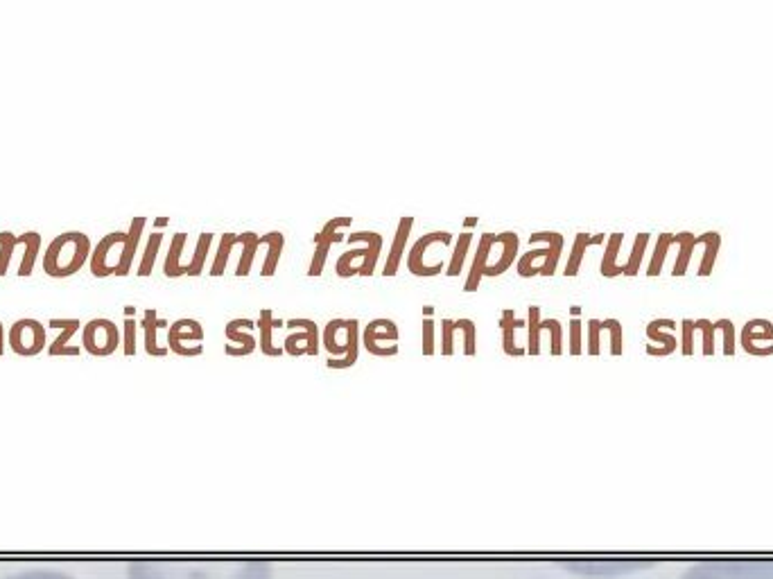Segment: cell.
<instances>
[{
    "mask_svg": "<svg viewBox=\"0 0 773 579\" xmlns=\"http://www.w3.org/2000/svg\"><path fill=\"white\" fill-rule=\"evenodd\" d=\"M129 579H274L267 561H136Z\"/></svg>",
    "mask_w": 773,
    "mask_h": 579,
    "instance_id": "1",
    "label": "cell"
},
{
    "mask_svg": "<svg viewBox=\"0 0 773 579\" xmlns=\"http://www.w3.org/2000/svg\"><path fill=\"white\" fill-rule=\"evenodd\" d=\"M518 233L505 231V233H482L480 243H477V254L473 258L471 272L464 283V292H477L482 285L484 276H502L511 265H514L518 256Z\"/></svg>",
    "mask_w": 773,
    "mask_h": 579,
    "instance_id": "2",
    "label": "cell"
},
{
    "mask_svg": "<svg viewBox=\"0 0 773 579\" xmlns=\"http://www.w3.org/2000/svg\"><path fill=\"white\" fill-rule=\"evenodd\" d=\"M91 238L84 231H64L43 254V272L52 279H71L91 258Z\"/></svg>",
    "mask_w": 773,
    "mask_h": 579,
    "instance_id": "3",
    "label": "cell"
},
{
    "mask_svg": "<svg viewBox=\"0 0 773 579\" xmlns=\"http://www.w3.org/2000/svg\"><path fill=\"white\" fill-rule=\"evenodd\" d=\"M324 349L328 351V369H351L360 358V322L358 319H330L324 331Z\"/></svg>",
    "mask_w": 773,
    "mask_h": 579,
    "instance_id": "4",
    "label": "cell"
},
{
    "mask_svg": "<svg viewBox=\"0 0 773 579\" xmlns=\"http://www.w3.org/2000/svg\"><path fill=\"white\" fill-rule=\"evenodd\" d=\"M545 243L541 249H532L518 261V274L523 279H532V276H552L557 272L561 252H563V236L557 231H536L529 236V245Z\"/></svg>",
    "mask_w": 773,
    "mask_h": 579,
    "instance_id": "5",
    "label": "cell"
},
{
    "mask_svg": "<svg viewBox=\"0 0 773 579\" xmlns=\"http://www.w3.org/2000/svg\"><path fill=\"white\" fill-rule=\"evenodd\" d=\"M346 243H364L362 249H351L340 261H337V276L349 279V276H371L376 272L378 258L382 252V236L376 231H358L346 236Z\"/></svg>",
    "mask_w": 773,
    "mask_h": 579,
    "instance_id": "6",
    "label": "cell"
},
{
    "mask_svg": "<svg viewBox=\"0 0 773 579\" xmlns=\"http://www.w3.org/2000/svg\"><path fill=\"white\" fill-rule=\"evenodd\" d=\"M679 579H773V561H706L690 566Z\"/></svg>",
    "mask_w": 773,
    "mask_h": 579,
    "instance_id": "7",
    "label": "cell"
},
{
    "mask_svg": "<svg viewBox=\"0 0 773 579\" xmlns=\"http://www.w3.org/2000/svg\"><path fill=\"white\" fill-rule=\"evenodd\" d=\"M123 347V333L111 319H91L82 328V349L93 358H109Z\"/></svg>",
    "mask_w": 773,
    "mask_h": 579,
    "instance_id": "8",
    "label": "cell"
},
{
    "mask_svg": "<svg viewBox=\"0 0 773 579\" xmlns=\"http://www.w3.org/2000/svg\"><path fill=\"white\" fill-rule=\"evenodd\" d=\"M7 344L21 358H37L43 351H48V335L46 326L39 319H19L14 322L10 333H7Z\"/></svg>",
    "mask_w": 773,
    "mask_h": 579,
    "instance_id": "9",
    "label": "cell"
},
{
    "mask_svg": "<svg viewBox=\"0 0 773 579\" xmlns=\"http://www.w3.org/2000/svg\"><path fill=\"white\" fill-rule=\"evenodd\" d=\"M455 236L448 231H432L428 236H423L416 240L412 245L410 254H407V270H410L414 276H423V279H430V276H437L441 272H446V263H428L430 249L437 245H453Z\"/></svg>",
    "mask_w": 773,
    "mask_h": 579,
    "instance_id": "10",
    "label": "cell"
},
{
    "mask_svg": "<svg viewBox=\"0 0 773 579\" xmlns=\"http://www.w3.org/2000/svg\"><path fill=\"white\" fill-rule=\"evenodd\" d=\"M204 326L197 319H177L168 326V351L179 358H199L204 353Z\"/></svg>",
    "mask_w": 773,
    "mask_h": 579,
    "instance_id": "11",
    "label": "cell"
},
{
    "mask_svg": "<svg viewBox=\"0 0 773 579\" xmlns=\"http://www.w3.org/2000/svg\"><path fill=\"white\" fill-rule=\"evenodd\" d=\"M127 231H114L109 236H104L98 245L93 247L89 258V270L95 279H107V276H116V270L123 258Z\"/></svg>",
    "mask_w": 773,
    "mask_h": 579,
    "instance_id": "12",
    "label": "cell"
},
{
    "mask_svg": "<svg viewBox=\"0 0 773 579\" xmlns=\"http://www.w3.org/2000/svg\"><path fill=\"white\" fill-rule=\"evenodd\" d=\"M398 340H401V335H398V328L392 319H373V322L364 326L360 335L364 349L378 358L398 356Z\"/></svg>",
    "mask_w": 773,
    "mask_h": 579,
    "instance_id": "13",
    "label": "cell"
},
{
    "mask_svg": "<svg viewBox=\"0 0 773 579\" xmlns=\"http://www.w3.org/2000/svg\"><path fill=\"white\" fill-rule=\"evenodd\" d=\"M285 328H290V335L285 337L283 342V351L288 353L290 358H301V356H310L317 358L319 356V328L312 319H290L285 322Z\"/></svg>",
    "mask_w": 773,
    "mask_h": 579,
    "instance_id": "14",
    "label": "cell"
},
{
    "mask_svg": "<svg viewBox=\"0 0 773 579\" xmlns=\"http://www.w3.org/2000/svg\"><path fill=\"white\" fill-rule=\"evenodd\" d=\"M254 328H256V322H251V319H233V322H229L227 328H224V335H227V340L233 344H227V347H224V353H227L229 358L251 356L258 347Z\"/></svg>",
    "mask_w": 773,
    "mask_h": 579,
    "instance_id": "15",
    "label": "cell"
},
{
    "mask_svg": "<svg viewBox=\"0 0 773 579\" xmlns=\"http://www.w3.org/2000/svg\"><path fill=\"white\" fill-rule=\"evenodd\" d=\"M52 328H57L59 335L57 340H52V344H48V353L50 356H80L82 349L80 347H71V340L73 337L82 331V322L80 319H50Z\"/></svg>",
    "mask_w": 773,
    "mask_h": 579,
    "instance_id": "16",
    "label": "cell"
},
{
    "mask_svg": "<svg viewBox=\"0 0 773 579\" xmlns=\"http://www.w3.org/2000/svg\"><path fill=\"white\" fill-rule=\"evenodd\" d=\"M663 328H667V331H674L676 322H674V319H654V322L647 326V337H649V340L660 344V347H651V344H647V356L667 358V356H672L676 349H679V342H676L674 335L660 333V331H663Z\"/></svg>",
    "mask_w": 773,
    "mask_h": 579,
    "instance_id": "17",
    "label": "cell"
},
{
    "mask_svg": "<svg viewBox=\"0 0 773 579\" xmlns=\"http://www.w3.org/2000/svg\"><path fill=\"white\" fill-rule=\"evenodd\" d=\"M412 229H414V218L405 215V218H401V222H398V229H396V236H394V243H392V252H389L387 263H385V272H382L385 276L398 274V267H401V263H403L405 247H407V240H410V236H412Z\"/></svg>",
    "mask_w": 773,
    "mask_h": 579,
    "instance_id": "18",
    "label": "cell"
},
{
    "mask_svg": "<svg viewBox=\"0 0 773 579\" xmlns=\"http://www.w3.org/2000/svg\"><path fill=\"white\" fill-rule=\"evenodd\" d=\"M16 247H23L19 267H16V274L28 279L34 272V265H37V258L41 254V233L39 231H25L23 236H16Z\"/></svg>",
    "mask_w": 773,
    "mask_h": 579,
    "instance_id": "19",
    "label": "cell"
},
{
    "mask_svg": "<svg viewBox=\"0 0 773 579\" xmlns=\"http://www.w3.org/2000/svg\"><path fill=\"white\" fill-rule=\"evenodd\" d=\"M145 224H147L145 218H134L132 224H129L125 249H123V258H120V265H118V270H116V276H127L129 272H132L134 258L138 254V247H141V238H143Z\"/></svg>",
    "mask_w": 773,
    "mask_h": 579,
    "instance_id": "20",
    "label": "cell"
},
{
    "mask_svg": "<svg viewBox=\"0 0 773 579\" xmlns=\"http://www.w3.org/2000/svg\"><path fill=\"white\" fill-rule=\"evenodd\" d=\"M143 335H145V351L147 356L152 358H165L168 356V347H161L159 340H156V333H159V328L163 326H170L165 319H159V315H156L154 308H147L145 315H143Z\"/></svg>",
    "mask_w": 773,
    "mask_h": 579,
    "instance_id": "21",
    "label": "cell"
},
{
    "mask_svg": "<svg viewBox=\"0 0 773 579\" xmlns=\"http://www.w3.org/2000/svg\"><path fill=\"white\" fill-rule=\"evenodd\" d=\"M281 326H285V322L276 319L269 308H265L263 313H260V319L256 322V328H260V351H263L265 356H269V358H281L285 353L283 347H274V342H272V331L274 328H281Z\"/></svg>",
    "mask_w": 773,
    "mask_h": 579,
    "instance_id": "22",
    "label": "cell"
},
{
    "mask_svg": "<svg viewBox=\"0 0 773 579\" xmlns=\"http://www.w3.org/2000/svg\"><path fill=\"white\" fill-rule=\"evenodd\" d=\"M708 240V233H703V236H692V233H676L674 236V245H679V258H676V265H674V276H685V272H688L690 267V261H692V252L697 245H706Z\"/></svg>",
    "mask_w": 773,
    "mask_h": 579,
    "instance_id": "23",
    "label": "cell"
},
{
    "mask_svg": "<svg viewBox=\"0 0 773 579\" xmlns=\"http://www.w3.org/2000/svg\"><path fill=\"white\" fill-rule=\"evenodd\" d=\"M606 243V236L604 233H597V236H588V233H577L575 238V247H572V254L568 258V265H566V276H577L579 270H581V263H584V256H586V249L588 247H595V245H604Z\"/></svg>",
    "mask_w": 773,
    "mask_h": 579,
    "instance_id": "24",
    "label": "cell"
},
{
    "mask_svg": "<svg viewBox=\"0 0 773 579\" xmlns=\"http://www.w3.org/2000/svg\"><path fill=\"white\" fill-rule=\"evenodd\" d=\"M249 233L251 231L242 233V236H238V233H224V236L220 238V249H217L215 261H213L211 272H208V274H211V276H222L224 272H227V265H229V258H231L233 247L245 245L247 238H249Z\"/></svg>",
    "mask_w": 773,
    "mask_h": 579,
    "instance_id": "25",
    "label": "cell"
},
{
    "mask_svg": "<svg viewBox=\"0 0 773 579\" xmlns=\"http://www.w3.org/2000/svg\"><path fill=\"white\" fill-rule=\"evenodd\" d=\"M186 243H188V233H175V238H172L168 249V256H165V263H163V274L168 276V279H179V276H184V263H181V256H184Z\"/></svg>",
    "mask_w": 773,
    "mask_h": 579,
    "instance_id": "26",
    "label": "cell"
},
{
    "mask_svg": "<svg viewBox=\"0 0 773 579\" xmlns=\"http://www.w3.org/2000/svg\"><path fill=\"white\" fill-rule=\"evenodd\" d=\"M263 238V243L267 247V256H265V263H263V270H260V274L263 276H274L276 270H279V261H281V254H283V245H285V236L281 231H269L267 236H260Z\"/></svg>",
    "mask_w": 773,
    "mask_h": 579,
    "instance_id": "27",
    "label": "cell"
},
{
    "mask_svg": "<svg viewBox=\"0 0 773 579\" xmlns=\"http://www.w3.org/2000/svg\"><path fill=\"white\" fill-rule=\"evenodd\" d=\"M624 243V233H613V236L606 238V252L602 258V276L604 279H615V276L622 274V265H618V256Z\"/></svg>",
    "mask_w": 773,
    "mask_h": 579,
    "instance_id": "28",
    "label": "cell"
},
{
    "mask_svg": "<svg viewBox=\"0 0 773 579\" xmlns=\"http://www.w3.org/2000/svg\"><path fill=\"white\" fill-rule=\"evenodd\" d=\"M473 231H464L462 236H459L455 240V249H453V258H450V263L446 267V276H450V279H455V276H459L464 272V265H466V258H468V252H471L473 247Z\"/></svg>",
    "mask_w": 773,
    "mask_h": 579,
    "instance_id": "29",
    "label": "cell"
},
{
    "mask_svg": "<svg viewBox=\"0 0 773 579\" xmlns=\"http://www.w3.org/2000/svg\"><path fill=\"white\" fill-rule=\"evenodd\" d=\"M161 245H163V233L161 231H154L150 238H147L145 243V249H143V258L141 263H138V276L141 279H147L154 272V265H156V258H159V252H161Z\"/></svg>",
    "mask_w": 773,
    "mask_h": 579,
    "instance_id": "30",
    "label": "cell"
},
{
    "mask_svg": "<svg viewBox=\"0 0 773 579\" xmlns=\"http://www.w3.org/2000/svg\"><path fill=\"white\" fill-rule=\"evenodd\" d=\"M742 344H755V342H771L773 340V324L769 319H751L746 322L740 333Z\"/></svg>",
    "mask_w": 773,
    "mask_h": 579,
    "instance_id": "31",
    "label": "cell"
},
{
    "mask_svg": "<svg viewBox=\"0 0 773 579\" xmlns=\"http://www.w3.org/2000/svg\"><path fill=\"white\" fill-rule=\"evenodd\" d=\"M211 245H213V233H202V236L197 238L195 254L186 265V276H199L204 272L208 252H211Z\"/></svg>",
    "mask_w": 773,
    "mask_h": 579,
    "instance_id": "32",
    "label": "cell"
},
{
    "mask_svg": "<svg viewBox=\"0 0 773 579\" xmlns=\"http://www.w3.org/2000/svg\"><path fill=\"white\" fill-rule=\"evenodd\" d=\"M337 233L335 236H315V256H312V263L308 267V276H321V272H324V265H326V258H328V252L330 247L337 245Z\"/></svg>",
    "mask_w": 773,
    "mask_h": 579,
    "instance_id": "33",
    "label": "cell"
},
{
    "mask_svg": "<svg viewBox=\"0 0 773 579\" xmlns=\"http://www.w3.org/2000/svg\"><path fill=\"white\" fill-rule=\"evenodd\" d=\"M647 247H649V233H638L636 243H633V252L629 256V261L622 265L624 276H636L640 272V265H642V258H645Z\"/></svg>",
    "mask_w": 773,
    "mask_h": 579,
    "instance_id": "34",
    "label": "cell"
},
{
    "mask_svg": "<svg viewBox=\"0 0 773 579\" xmlns=\"http://www.w3.org/2000/svg\"><path fill=\"white\" fill-rule=\"evenodd\" d=\"M527 328H529V347H527V353L529 356H538L541 353V308L538 306H532L529 308V315H527Z\"/></svg>",
    "mask_w": 773,
    "mask_h": 579,
    "instance_id": "35",
    "label": "cell"
},
{
    "mask_svg": "<svg viewBox=\"0 0 773 579\" xmlns=\"http://www.w3.org/2000/svg\"><path fill=\"white\" fill-rule=\"evenodd\" d=\"M703 247H706V254H703V261L699 265V276H710L712 267H715L719 249H722V236H719L717 231H710L706 245Z\"/></svg>",
    "mask_w": 773,
    "mask_h": 579,
    "instance_id": "36",
    "label": "cell"
},
{
    "mask_svg": "<svg viewBox=\"0 0 773 579\" xmlns=\"http://www.w3.org/2000/svg\"><path fill=\"white\" fill-rule=\"evenodd\" d=\"M672 245H674V236H670V233H663V236H658L654 256H651L649 267H647V276H658L660 274V270H663V265H665L667 252H670Z\"/></svg>",
    "mask_w": 773,
    "mask_h": 579,
    "instance_id": "37",
    "label": "cell"
},
{
    "mask_svg": "<svg viewBox=\"0 0 773 579\" xmlns=\"http://www.w3.org/2000/svg\"><path fill=\"white\" fill-rule=\"evenodd\" d=\"M457 333L464 337V353L468 358L477 356V326L473 319H455Z\"/></svg>",
    "mask_w": 773,
    "mask_h": 579,
    "instance_id": "38",
    "label": "cell"
},
{
    "mask_svg": "<svg viewBox=\"0 0 773 579\" xmlns=\"http://www.w3.org/2000/svg\"><path fill=\"white\" fill-rule=\"evenodd\" d=\"M258 249H260V236H256V233H249L247 243L242 245V256H240V263H238V270H236L238 276H249Z\"/></svg>",
    "mask_w": 773,
    "mask_h": 579,
    "instance_id": "39",
    "label": "cell"
},
{
    "mask_svg": "<svg viewBox=\"0 0 773 579\" xmlns=\"http://www.w3.org/2000/svg\"><path fill=\"white\" fill-rule=\"evenodd\" d=\"M541 326L545 331H550V353L552 356H561L563 353V328L559 319H541Z\"/></svg>",
    "mask_w": 773,
    "mask_h": 579,
    "instance_id": "40",
    "label": "cell"
},
{
    "mask_svg": "<svg viewBox=\"0 0 773 579\" xmlns=\"http://www.w3.org/2000/svg\"><path fill=\"white\" fill-rule=\"evenodd\" d=\"M694 331L703 333V356H715V324L708 319H697Z\"/></svg>",
    "mask_w": 773,
    "mask_h": 579,
    "instance_id": "41",
    "label": "cell"
},
{
    "mask_svg": "<svg viewBox=\"0 0 773 579\" xmlns=\"http://www.w3.org/2000/svg\"><path fill=\"white\" fill-rule=\"evenodd\" d=\"M604 331H609L611 335V356L620 358L624 353V344H622V324L618 322V319H604L602 322Z\"/></svg>",
    "mask_w": 773,
    "mask_h": 579,
    "instance_id": "42",
    "label": "cell"
},
{
    "mask_svg": "<svg viewBox=\"0 0 773 579\" xmlns=\"http://www.w3.org/2000/svg\"><path fill=\"white\" fill-rule=\"evenodd\" d=\"M520 326H525L523 319H518V324H514V326L502 328V342H505V353L509 358H520L527 353L525 349L516 347V328H520Z\"/></svg>",
    "mask_w": 773,
    "mask_h": 579,
    "instance_id": "43",
    "label": "cell"
},
{
    "mask_svg": "<svg viewBox=\"0 0 773 579\" xmlns=\"http://www.w3.org/2000/svg\"><path fill=\"white\" fill-rule=\"evenodd\" d=\"M14 252H16V236L12 231H7V238L3 240V245H0V276L10 272Z\"/></svg>",
    "mask_w": 773,
    "mask_h": 579,
    "instance_id": "44",
    "label": "cell"
},
{
    "mask_svg": "<svg viewBox=\"0 0 773 579\" xmlns=\"http://www.w3.org/2000/svg\"><path fill=\"white\" fill-rule=\"evenodd\" d=\"M715 331H722L724 335V356H735V324L731 319H719V322H715Z\"/></svg>",
    "mask_w": 773,
    "mask_h": 579,
    "instance_id": "45",
    "label": "cell"
},
{
    "mask_svg": "<svg viewBox=\"0 0 773 579\" xmlns=\"http://www.w3.org/2000/svg\"><path fill=\"white\" fill-rule=\"evenodd\" d=\"M455 322L444 319L441 322V356H453L455 353Z\"/></svg>",
    "mask_w": 773,
    "mask_h": 579,
    "instance_id": "46",
    "label": "cell"
},
{
    "mask_svg": "<svg viewBox=\"0 0 773 579\" xmlns=\"http://www.w3.org/2000/svg\"><path fill=\"white\" fill-rule=\"evenodd\" d=\"M123 351L125 356H136V333H138V324L134 317H125V324H123Z\"/></svg>",
    "mask_w": 773,
    "mask_h": 579,
    "instance_id": "47",
    "label": "cell"
},
{
    "mask_svg": "<svg viewBox=\"0 0 773 579\" xmlns=\"http://www.w3.org/2000/svg\"><path fill=\"white\" fill-rule=\"evenodd\" d=\"M602 331L604 326L599 319H590L588 322V353L590 356H599L602 353Z\"/></svg>",
    "mask_w": 773,
    "mask_h": 579,
    "instance_id": "48",
    "label": "cell"
},
{
    "mask_svg": "<svg viewBox=\"0 0 773 579\" xmlns=\"http://www.w3.org/2000/svg\"><path fill=\"white\" fill-rule=\"evenodd\" d=\"M584 324H581L579 317H572L570 322V356H581L584 353Z\"/></svg>",
    "mask_w": 773,
    "mask_h": 579,
    "instance_id": "49",
    "label": "cell"
},
{
    "mask_svg": "<svg viewBox=\"0 0 773 579\" xmlns=\"http://www.w3.org/2000/svg\"><path fill=\"white\" fill-rule=\"evenodd\" d=\"M5 579H75V577L57 573V570H30V573L12 575V577H5Z\"/></svg>",
    "mask_w": 773,
    "mask_h": 579,
    "instance_id": "50",
    "label": "cell"
},
{
    "mask_svg": "<svg viewBox=\"0 0 773 579\" xmlns=\"http://www.w3.org/2000/svg\"><path fill=\"white\" fill-rule=\"evenodd\" d=\"M681 331H683V344H681L683 356H692L694 353V322L692 319H683Z\"/></svg>",
    "mask_w": 773,
    "mask_h": 579,
    "instance_id": "51",
    "label": "cell"
},
{
    "mask_svg": "<svg viewBox=\"0 0 773 579\" xmlns=\"http://www.w3.org/2000/svg\"><path fill=\"white\" fill-rule=\"evenodd\" d=\"M434 322L428 317L423 322V356H434Z\"/></svg>",
    "mask_w": 773,
    "mask_h": 579,
    "instance_id": "52",
    "label": "cell"
},
{
    "mask_svg": "<svg viewBox=\"0 0 773 579\" xmlns=\"http://www.w3.org/2000/svg\"><path fill=\"white\" fill-rule=\"evenodd\" d=\"M742 349L749 353V356H755V358H769L773 356V347H755V344H742Z\"/></svg>",
    "mask_w": 773,
    "mask_h": 579,
    "instance_id": "53",
    "label": "cell"
},
{
    "mask_svg": "<svg viewBox=\"0 0 773 579\" xmlns=\"http://www.w3.org/2000/svg\"><path fill=\"white\" fill-rule=\"evenodd\" d=\"M5 328H3V322H0V356H3V353H5Z\"/></svg>",
    "mask_w": 773,
    "mask_h": 579,
    "instance_id": "54",
    "label": "cell"
},
{
    "mask_svg": "<svg viewBox=\"0 0 773 579\" xmlns=\"http://www.w3.org/2000/svg\"><path fill=\"white\" fill-rule=\"evenodd\" d=\"M477 222H480V218H468V220H466V229L477 227Z\"/></svg>",
    "mask_w": 773,
    "mask_h": 579,
    "instance_id": "55",
    "label": "cell"
},
{
    "mask_svg": "<svg viewBox=\"0 0 773 579\" xmlns=\"http://www.w3.org/2000/svg\"><path fill=\"white\" fill-rule=\"evenodd\" d=\"M125 315H127V317H134V315H136V308H134V306H127V308H125Z\"/></svg>",
    "mask_w": 773,
    "mask_h": 579,
    "instance_id": "56",
    "label": "cell"
},
{
    "mask_svg": "<svg viewBox=\"0 0 773 579\" xmlns=\"http://www.w3.org/2000/svg\"><path fill=\"white\" fill-rule=\"evenodd\" d=\"M423 313L428 315V317H432V315H434V308H432V306H425V308H423Z\"/></svg>",
    "mask_w": 773,
    "mask_h": 579,
    "instance_id": "57",
    "label": "cell"
},
{
    "mask_svg": "<svg viewBox=\"0 0 773 579\" xmlns=\"http://www.w3.org/2000/svg\"><path fill=\"white\" fill-rule=\"evenodd\" d=\"M570 313H572V317H579V315H581V308H579V306H575V308H570Z\"/></svg>",
    "mask_w": 773,
    "mask_h": 579,
    "instance_id": "58",
    "label": "cell"
},
{
    "mask_svg": "<svg viewBox=\"0 0 773 579\" xmlns=\"http://www.w3.org/2000/svg\"><path fill=\"white\" fill-rule=\"evenodd\" d=\"M5 236H7V231H3V233H0V243H3V240H5Z\"/></svg>",
    "mask_w": 773,
    "mask_h": 579,
    "instance_id": "59",
    "label": "cell"
}]
</instances>
